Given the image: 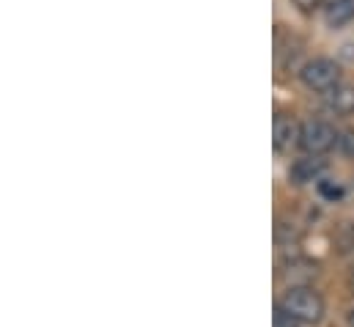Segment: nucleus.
I'll use <instances>...</instances> for the list:
<instances>
[{
	"instance_id": "nucleus-5",
	"label": "nucleus",
	"mask_w": 354,
	"mask_h": 327,
	"mask_svg": "<svg viewBox=\"0 0 354 327\" xmlns=\"http://www.w3.org/2000/svg\"><path fill=\"white\" fill-rule=\"evenodd\" d=\"M324 160L319 157H305V160H297V163L288 168V179L294 184H308V182H322V173H324Z\"/></svg>"
},
{
	"instance_id": "nucleus-4",
	"label": "nucleus",
	"mask_w": 354,
	"mask_h": 327,
	"mask_svg": "<svg viewBox=\"0 0 354 327\" xmlns=\"http://www.w3.org/2000/svg\"><path fill=\"white\" fill-rule=\"evenodd\" d=\"M299 124H297V118L291 116V113H277L274 116V130H272V135H274V149L277 152H286L297 138H299Z\"/></svg>"
},
{
	"instance_id": "nucleus-10",
	"label": "nucleus",
	"mask_w": 354,
	"mask_h": 327,
	"mask_svg": "<svg viewBox=\"0 0 354 327\" xmlns=\"http://www.w3.org/2000/svg\"><path fill=\"white\" fill-rule=\"evenodd\" d=\"M338 146H341V152H344L346 157H354V130H349V132H344V135H341Z\"/></svg>"
},
{
	"instance_id": "nucleus-9",
	"label": "nucleus",
	"mask_w": 354,
	"mask_h": 327,
	"mask_svg": "<svg viewBox=\"0 0 354 327\" xmlns=\"http://www.w3.org/2000/svg\"><path fill=\"white\" fill-rule=\"evenodd\" d=\"M274 327H299V322H297L291 314H286V311L277 306V311H274Z\"/></svg>"
},
{
	"instance_id": "nucleus-1",
	"label": "nucleus",
	"mask_w": 354,
	"mask_h": 327,
	"mask_svg": "<svg viewBox=\"0 0 354 327\" xmlns=\"http://www.w3.org/2000/svg\"><path fill=\"white\" fill-rule=\"evenodd\" d=\"M280 308L286 314H291L297 322H305V325H313L322 319L324 314V300L319 297V292H313L310 286H294L283 294L280 300Z\"/></svg>"
},
{
	"instance_id": "nucleus-11",
	"label": "nucleus",
	"mask_w": 354,
	"mask_h": 327,
	"mask_svg": "<svg viewBox=\"0 0 354 327\" xmlns=\"http://www.w3.org/2000/svg\"><path fill=\"white\" fill-rule=\"evenodd\" d=\"M294 3H297L302 11H310V8H319L324 0H294Z\"/></svg>"
},
{
	"instance_id": "nucleus-8",
	"label": "nucleus",
	"mask_w": 354,
	"mask_h": 327,
	"mask_svg": "<svg viewBox=\"0 0 354 327\" xmlns=\"http://www.w3.org/2000/svg\"><path fill=\"white\" fill-rule=\"evenodd\" d=\"M319 195L327 198V201H338L344 195V187L338 182H330V179H322L319 182Z\"/></svg>"
},
{
	"instance_id": "nucleus-7",
	"label": "nucleus",
	"mask_w": 354,
	"mask_h": 327,
	"mask_svg": "<svg viewBox=\"0 0 354 327\" xmlns=\"http://www.w3.org/2000/svg\"><path fill=\"white\" fill-rule=\"evenodd\" d=\"M330 110L335 116H352L354 113V85H338L330 91V99H327Z\"/></svg>"
},
{
	"instance_id": "nucleus-12",
	"label": "nucleus",
	"mask_w": 354,
	"mask_h": 327,
	"mask_svg": "<svg viewBox=\"0 0 354 327\" xmlns=\"http://www.w3.org/2000/svg\"><path fill=\"white\" fill-rule=\"evenodd\" d=\"M349 286H352V292H354V269L349 272Z\"/></svg>"
},
{
	"instance_id": "nucleus-6",
	"label": "nucleus",
	"mask_w": 354,
	"mask_h": 327,
	"mask_svg": "<svg viewBox=\"0 0 354 327\" xmlns=\"http://www.w3.org/2000/svg\"><path fill=\"white\" fill-rule=\"evenodd\" d=\"M354 19V0H327L324 22L330 28H344Z\"/></svg>"
},
{
	"instance_id": "nucleus-2",
	"label": "nucleus",
	"mask_w": 354,
	"mask_h": 327,
	"mask_svg": "<svg viewBox=\"0 0 354 327\" xmlns=\"http://www.w3.org/2000/svg\"><path fill=\"white\" fill-rule=\"evenodd\" d=\"M299 80L310 91H333L341 82V67L330 58H313L299 69Z\"/></svg>"
},
{
	"instance_id": "nucleus-3",
	"label": "nucleus",
	"mask_w": 354,
	"mask_h": 327,
	"mask_svg": "<svg viewBox=\"0 0 354 327\" xmlns=\"http://www.w3.org/2000/svg\"><path fill=\"white\" fill-rule=\"evenodd\" d=\"M338 141H341V138H338L335 127L327 124V121H319V118H316V121H305L302 130H299V146H302L308 154H324V152H330Z\"/></svg>"
},
{
	"instance_id": "nucleus-13",
	"label": "nucleus",
	"mask_w": 354,
	"mask_h": 327,
	"mask_svg": "<svg viewBox=\"0 0 354 327\" xmlns=\"http://www.w3.org/2000/svg\"><path fill=\"white\" fill-rule=\"evenodd\" d=\"M349 327H354V308L349 311Z\"/></svg>"
}]
</instances>
